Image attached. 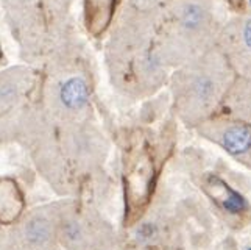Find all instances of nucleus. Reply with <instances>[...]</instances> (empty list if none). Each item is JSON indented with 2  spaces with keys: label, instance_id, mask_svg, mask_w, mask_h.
<instances>
[{
  "label": "nucleus",
  "instance_id": "obj_3",
  "mask_svg": "<svg viewBox=\"0 0 251 250\" xmlns=\"http://www.w3.org/2000/svg\"><path fill=\"white\" fill-rule=\"evenodd\" d=\"M161 44L169 66H183L215 44L211 0H173L159 13Z\"/></svg>",
  "mask_w": 251,
  "mask_h": 250
},
{
  "label": "nucleus",
  "instance_id": "obj_1",
  "mask_svg": "<svg viewBox=\"0 0 251 250\" xmlns=\"http://www.w3.org/2000/svg\"><path fill=\"white\" fill-rule=\"evenodd\" d=\"M133 11L112 34L111 72L128 92L150 94L166 82L169 67L161 44L159 13L134 8Z\"/></svg>",
  "mask_w": 251,
  "mask_h": 250
},
{
  "label": "nucleus",
  "instance_id": "obj_5",
  "mask_svg": "<svg viewBox=\"0 0 251 250\" xmlns=\"http://www.w3.org/2000/svg\"><path fill=\"white\" fill-rule=\"evenodd\" d=\"M56 228L50 211H33L17 228L13 246L17 250H53Z\"/></svg>",
  "mask_w": 251,
  "mask_h": 250
},
{
  "label": "nucleus",
  "instance_id": "obj_8",
  "mask_svg": "<svg viewBox=\"0 0 251 250\" xmlns=\"http://www.w3.org/2000/svg\"><path fill=\"white\" fill-rule=\"evenodd\" d=\"M207 186L214 188L215 197L220 202L222 208L229 214H239L248 210V202L244 195L237 193L236 189H232L228 183H225L223 180L217 175L207 177Z\"/></svg>",
  "mask_w": 251,
  "mask_h": 250
},
{
  "label": "nucleus",
  "instance_id": "obj_4",
  "mask_svg": "<svg viewBox=\"0 0 251 250\" xmlns=\"http://www.w3.org/2000/svg\"><path fill=\"white\" fill-rule=\"evenodd\" d=\"M219 49L234 72L251 79V13L231 21L222 30Z\"/></svg>",
  "mask_w": 251,
  "mask_h": 250
},
{
  "label": "nucleus",
  "instance_id": "obj_7",
  "mask_svg": "<svg viewBox=\"0 0 251 250\" xmlns=\"http://www.w3.org/2000/svg\"><path fill=\"white\" fill-rule=\"evenodd\" d=\"M89 100L88 83L83 77H69L58 88L59 108L66 113H80Z\"/></svg>",
  "mask_w": 251,
  "mask_h": 250
},
{
  "label": "nucleus",
  "instance_id": "obj_9",
  "mask_svg": "<svg viewBox=\"0 0 251 250\" xmlns=\"http://www.w3.org/2000/svg\"><path fill=\"white\" fill-rule=\"evenodd\" d=\"M156 231H158V228L154 223L147 222V223H142V225L137 228L136 236L139 241H147V239H151L154 235H156Z\"/></svg>",
  "mask_w": 251,
  "mask_h": 250
},
{
  "label": "nucleus",
  "instance_id": "obj_2",
  "mask_svg": "<svg viewBox=\"0 0 251 250\" xmlns=\"http://www.w3.org/2000/svg\"><path fill=\"white\" fill-rule=\"evenodd\" d=\"M234 69L219 47H211L173 75V97L186 124H201L226 94Z\"/></svg>",
  "mask_w": 251,
  "mask_h": 250
},
{
  "label": "nucleus",
  "instance_id": "obj_11",
  "mask_svg": "<svg viewBox=\"0 0 251 250\" xmlns=\"http://www.w3.org/2000/svg\"><path fill=\"white\" fill-rule=\"evenodd\" d=\"M247 250H251V247H250V249H247Z\"/></svg>",
  "mask_w": 251,
  "mask_h": 250
},
{
  "label": "nucleus",
  "instance_id": "obj_10",
  "mask_svg": "<svg viewBox=\"0 0 251 250\" xmlns=\"http://www.w3.org/2000/svg\"><path fill=\"white\" fill-rule=\"evenodd\" d=\"M133 5L134 10H144V11H150L154 10L162 0H129Z\"/></svg>",
  "mask_w": 251,
  "mask_h": 250
},
{
  "label": "nucleus",
  "instance_id": "obj_6",
  "mask_svg": "<svg viewBox=\"0 0 251 250\" xmlns=\"http://www.w3.org/2000/svg\"><path fill=\"white\" fill-rule=\"evenodd\" d=\"M215 139L236 158L251 157V124L244 120H211Z\"/></svg>",
  "mask_w": 251,
  "mask_h": 250
},
{
  "label": "nucleus",
  "instance_id": "obj_12",
  "mask_svg": "<svg viewBox=\"0 0 251 250\" xmlns=\"http://www.w3.org/2000/svg\"><path fill=\"white\" fill-rule=\"evenodd\" d=\"M250 3H251V0H250Z\"/></svg>",
  "mask_w": 251,
  "mask_h": 250
}]
</instances>
